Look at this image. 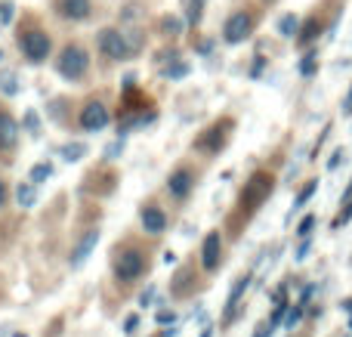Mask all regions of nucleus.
<instances>
[{"mask_svg": "<svg viewBox=\"0 0 352 337\" xmlns=\"http://www.w3.org/2000/svg\"><path fill=\"white\" fill-rule=\"evenodd\" d=\"M219 260H223V239H219V232H210L201 245V266L207 272H213L219 266Z\"/></svg>", "mask_w": 352, "mask_h": 337, "instance_id": "obj_6", "label": "nucleus"}, {"mask_svg": "<svg viewBox=\"0 0 352 337\" xmlns=\"http://www.w3.org/2000/svg\"><path fill=\"white\" fill-rule=\"evenodd\" d=\"M6 204V186H3V180H0V208Z\"/></svg>", "mask_w": 352, "mask_h": 337, "instance_id": "obj_28", "label": "nucleus"}, {"mask_svg": "<svg viewBox=\"0 0 352 337\" xmlns=\"http://www.w3.org/2000/svg\"><path fill=\"white\" fill-rule=\"evenodd\" d=\"M22 50L31 62H43L50 53V37L43 34V31H31V34L22 37Z\"/></svg>", "mask_w": 352, "mask_h": 337, "instance_id": "obj_7", "label": "nucleus"}, {"mask_svg": "<svg viewBox=\"0 0 352 337\" xmlns=\"http://www.w3.org/2000/svg\"><path fill=\"white\" fill-rule=\"evenodd\" d=\"M16 337H25V334H16Z\"/></svg>", "mask_w": 352, "mask_h": 337, "instance_id": "obj_29", "label": "nucleus"}, {"mask_svg": "<svg viewBox=\"0 0 352 337\" xmlns=\"http://www.w3.org/2000/svg\"><path fill=\"white\" fill-rule=\"evenodd\" d=\"M19 140V124L12 121L6 111H0V152H6V149H12Z\"/></svg>", "mask_w": 352, "mask_h": 337, "instance_id": "obj_12", "label": "nucleus"}, {"mask_svg": "<svg viewBox=\"0 0 352 337\" xmlns=\"http://www.w3.org/2000/svg\"><path fill=\"white\" fill-rule=\"evenodd\" d=\"M121 149H124V142H115V146H109V158H115V155L121 152Z\"/></svg>", "mask_w": 352, "mask_h": 337, "instance_id": "obj_27", "label": "nucleus"}, {"mask_svg": "<svg viewBox=\"0 0 352 337\" xmlns=\"http://www.w3.org/2000/svg\"><path fill=\"white\" fill-rule=\"evenodd\" d=\"M0 90H3L6 96H16V93H19V87H16V74L6 72L3 78H0Z\"/></svg>", "mask_w": 352, "mask_h": 337, "instance_id": "obj_17", "label": "nucleus"}, {"mask_svg": "<svg viewBox=\"0 0 352 337\" xmlns=\"http://www.w3.org/2000/svg\"><path fill=\"white\" fill-rule=\"evenodd\" d=\"M250 31H254V16L241 10V12H232L229 16V22H226V28H223V37L229 43H241L250 37Z\"/></svg>", "mask_w": 352, "mask_h": 337, "instance_id": "obj_5", "label": "nucleus"}, {"mask_svg": "<svg viewBox=\"0 0 352 337\" xmlns=\"http://www.w3.org/2000/svg\"><path fill=\"white\" fill-rule=\"evenodd\" d=\"M59 10H62V16H68V19H87L93 6H90V0H62Z\"/></svg>", "mask_w": 352, "mask_h": 337, "instance_id": "obj_14", "label": "nucleus"}, {"mask_svg": "<svg viewBox=\"0 0 352 337\" xmlns=\"http://www.w3.org/2000/svg\"><path fill=\"white\" fill-rule=\"evenodd\" d=\"M312 226H316V217H306V220L300 223V235H306V232H309Z\"/></svg>", "mask_w": 352, "mask_h": 337, "instance_id": "obj_24", "label": "nucleus"}, {"mask_svg": "<svg viewBox=\"0 0 352 337\" xmlns=\"http://www.w3.org/2000/svg\"><path fill=\"white\" fill-rule=\"evenodd\" d=\"M248 282H250V279H248V276H244V279H238L235 291H232V294H229V309H232V307H235V303H238V297H241V294H244V288H248Z\"/></svg>", "mask_w": 352, "mask_h": 337, "instance_id": "obj_19", "label": "nucleus"}, {"mask_svg": "<svg viewBox=\"0 0 352 337\" xmlns=\"http://www.w3.org/2000/svg\"><path fill=\"white\" fill-rule=\"evenodd\" d=\"M109 124V109L99 102H90L84 111H80V127L84 130H102Z\"/></svg>", "mask_w": 352, "mask_h": 337, "instance_id": "obj_9", "label": "nucleus"}, {"mask_svg": "<svg viewBox=\"0 0 352 337\" xmlns=\"http://www.w3.org/2000/svg\"><path fill=\"white\" fill-rule=\"evenodd\" d=\"M312 192H316V180H309V186H306V189L297 195V202H294V208H303V202H306V198H312Z\"/></svg>", "mask_w": 352, "mask_h": 337, "instance_id": "obj_21", "label": "nucleus"}, {"mask_svg": "<svg viewBox=\"0 0 352 337\" xmlns=\"http://www.w3.org/2000/svg\"><path fill=\"white\" fill-rule=\"evenodd\" d=\"M80 155H87V146H84V142H72V146L62 149V158H65V161H78Z\"/></svg>", "mask_w": 352, "mask_h": 337, "instance_id": "obj_16", "label": "nucleus"}, {"mask_svg": "<svg viewBox=\"0 0 352 337\" xmlns=\"http://www.w3.org/2000/svg\"><path fill=\"white\" fill-rule=\"evenodd\" d=\"M272 189H275V177H272V173L256 171L254 177L244 183V192H241V198H238V208L248 210V214H254V210L260 208L269 195H272Z\"/></svg>", "mask_w": 352, "mask_h": 337, "instance_id": "obj_1", "label": "nucleus"}, {"mask_svg": "<svg viewBox=\"0 0 352 337\" xmlns=\"http://www.w3.org/2000/svg\"><path fill=\"white\" fill-rule=\"evenodd\" d=\"M164 28H167V31H173V34H176V31H179L182 25H179V19H164Z\"/></svg>", "mask_w": 352, "mask_h": 337, "instance_id": "obj_25", "label": "nucleus"}, {"mask_svg": "<svg viewBox=\"0 0 352 337\" xmlns=\"http://www.w3.org/2000/svg\"><path fill=\"white\" fill-rule=\"evenodd\" d=\"M278 31H281V34H287V37H291L294 31H297V19H294V16H285V19H281V22H278Z\"/></svg>", "mask_w": 352, "mask_h": 337, "instance_id": "obj_20", "label": "nucleus"}, {"mask_svg": "<svg viewBox=\"0 0 352 337\" xmlns=\"http://www.w3.org/2000/svg\"><path fill=\"white\" fill-rule=\"evenodd\" d=\"M16 198H19V204H22V208H31V204H34V198H37L34 183H19Z\"/></svg>", "mask_w": 352, "mask_h": 337, "instance_id": "obj_15", "label": "nucleus"}, {"mask_svg": "<svg viewBox=\"0 0 352 337\" xmlns=\"http://www.w3.org/2000/svg\"><path fill=\"white\" fill-rule=\"evenodd\" d=\"M142 272H146V257H142L140 251H124L121 257L115 260V276L121 279V282H133Z\"/></svg>", "mask_w": 352, "mask_h": 337, "instance_id": "obj_4", "label": "nucleus"}, {"mask_svg": "<svg viewBox=\"0 0 352 337\" xmlns=\"http://www.w3.org/2000/svg\"><path fill=\"white\" fill-rule=\"evenodd\" d=\"M99 50H102L109 59H127L136 50V41H127V34H121V31H115V28H105L102 34H99Z\"/></svg>", "mask_w": 352, "mask_h": 337, "instance_id": "obj_2", "label": "nucleus"}, {"mask_svg": "<svg viewBox=\"0 0 352 337\" xmlns=\"http://www.w3.org/2000/svg\"><path fill=\"white\" fill-rule=\"evenodd\" d=\"M201 19V0H192L188 3V22H198Z\"/></svg>", "mask_w": 352, "mask_h": 337, "instance_id": "obj_22", "label": "nucleus"}, {"mask_svg": "<svg viewBox=\"0 0 352 337\" xmlns=\"http://www.w3.org/2000/svg\"><path fill=\"white\" fill-rule=\"evenodd\" d=\"M53 177V167L50 164H37L34 171H31V183H43V180Z\"/></svg>", "mask_w": 352, "mask_h": 337, "instance_id": "obj_18", "label": "nucleus"}, {"mask_svg": "<svg viewBox=\"0 0 352 337\" xmlns=\"http://www.w3.org/2000/svg\"><path fill=\"white\" fill-rule=\"evenodd\" d=\"M158 322H161V325H167V322H173V313H167V309H161V313H158Z\"/></svg>", "mask_w": 352, "mask_h": 337, "instance_id": "obj_26", "label": "nucleus"}, {"mask_svg": "<svg viewBox=\"0 0 352 337\" xmlns=\"http://www.w3.org/2000/svg\"><path fill=\"white\" fill-rule=\"evenodd\" d=\"M192 186H195V173L188 171V167H179V171L167 180V189H170L173 198H186L188 192H192Z\"/></svg>", "mask_w": 352, "mask_h": 337, "instance_id": "obj_10", "label": "nucleus"}, {"mask_svg": "<svg viewBox=\"0 0 352 337\" xmlns=\"http://www.w3.org/2000/svg\"><path fill=\"white\" fill-rule=\"evenodd\" d=\"M87 65H90V62H87V53L80 47H65V50H62V59H59L62 78H68V80L84 78Z\"/></svg>", "mask_w": 352, "mask_h": 337, "instance_id": "obj_3", "label": "nucleus"}, {"mask_svg": "<svg viewBox=\"0 0 352 337\" xmlns=\"http://www.w3.org/2000/svg\"><path fill=\"white\" fill-rule=\"evenodd\" d=\"M12 19V3H0V25H6Z\"/></svg>", "mask_w": 352, "mask_h": 337, "instance_id": "obj_23", "label": "nucleus"}, {"mask_svg": "<svg viewBox=\"0 0 352 337\" xmlns=\"http://www.w3.org/2000/svg\"><path fill=\"white\" fill-rule=\"evenodd\" d=\"M142 229H146L148 235H161L167 229V217L161 208H155V204H148L146 210H142Z\"/></svg>", "mask_w": 352, "mask_h": 337, "instance_id": "obj_11", "label": "nucleus"}, {"mask_svg": "<svg viewBox=\"0 0 352 337\" xmlns=\"http://www.w3.org/2000/svg\"><path fill=\"white\" fill-rule=\"evenodd\" d=\"M226 130H232V121H223V124H217V127H210V130H204L207 136H201L195 146L198 149H204V152H219V149L226 146Z\"/></svg>", "mask_w": 352, "mask_h": 337, "instance_id": "obj_8", "label": "nucleus"}, {"mask_svg": "<svg viewBox=\"0 0 352 337\" xmlns=\"http://www.w3.org/2000/svg\"><path fill=\"white\" fill-rule=\"evenodd\" d=\"M96 241H99V232H96V229H93V232H87L84 239H80V245L74 248V254H72V270H78V266L87 263V257H90V251L96 248Z\"/></svg>", "mask_w": 352, "mask_h": 337, "instance_id": "obj_13", "label": "nucleus"}]
</instances>
